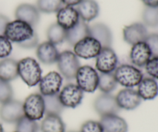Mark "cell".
<instances>
[{
  "instance_id": "9c48e42d",
  "label": "cell",
  "mask_w": 158,
  "mask_h": 132,
  "mask_svg": "<svg viewBox=\"0 0 158 132\" xmlns=\"http://www.w3.org/2000/svg\"><path fill=\"white\" fill-rule=\"evenodd\" d=\"M83 93L77 84L69 83L60 90L58 95L64 108H76L82 103Z\"/></svg>"
},
{
  "instance_id": "cb8c5ba5",
  "label": "cell",
  "mask_w": 158,
  "mask_h": 132,
  "mask_svg": "<svg viewBox=\"0 0 158 132\" xmlns=\"http://www.w3.org/2000/svg\"><path fill=\"white\" fill-rule=\"evenodd\" d=\"M18 77V62L11 58L2 59L0 61V80L10 82Z\"/></svg>"
},
{
  "instance_id": "f546056e",
  "label": "cell",
  "mask_w": 158,
  "mask_h": 132,
  "mask_svg": "<svg viewBox=\"0 0 158 132\" xmlns=\"http://www.w3.org/2000/svg\"><path fill=\"white\" fill-rule=\"evenodd\" d=\"M143 23L150 27L158 26V7H146L142 14Z\"/></svg>"
},
{
  "instance_id": "60d3db41",
  "label": "cell",
  "mask_w": 158,
  "mask_h": 132,
  "mask_svg": "<svg viewBox=\"0 0 158 132\" xmlns=\"http://www.w3.org/2000/svg\"><path fill=\"white\" fill-rule=\"evenodd\" d=\"M0 132H4V129H3V127L1 123H0Z\"/></svg>"
},
{
  "instance_id": "4dcf8cb0",
  "label": "cell",
  "mask_w": 158,
  "mask_h": 132,
  "mask_svg": "<svg viewBox=\"0 0 158 132\" xmlns=\"http://www.w3.org/2000/svg\"><path fill=\"white\" fill-rule=\"evenodd\" d=\"M39 125L35 121L23 117L15 123L16 132H38Z\"/></svg>"
},
{
  "instance_id": "30bf717a",
  "label": "cell",
  "mask_w": 158,
  "mask_h": 132,
  "mask_svg": "<svg viewBox=\"0 0 158 132\" xmlns=\"http://www.w3.org/2000/svg\"><path fill=\"white\" fill-rule=\"evenodd\" d=\"M63 84V77L61 74L56 71L48 73L44 77H42L39 88L41 95L49 96L58 94L61 90Z\"/></svg>"
},
{
  "instance_id": "ab89813d",
  "label": "cell",
  "mask_w": 158,
  "mask_h": 132,
  "mask_svg": "<svg viewBox=\"0 0 158 132\" xmlns=\"http://www.w3.org/2000/svg\"><path fill=\"white\" fill-rule=\"evenodd\" d=\"M82 0H63V5L66 6H77V5L80 4Z\"/></svg>"
},
{
  "instance_id": "7bdbcfd3",
  "label": "cell",
  "mask_w": 158,
  "mask_h": 132,
  "mask_svg": "<svg viewBox=\"0 0 158 132\" xmlns=\"http://www.w3.org/2000/svg\"><path fill=\"white\" fill-rule=\"evenodd\" d=\"M14 132H16V131H14Z\"/></svg>"
},
{
  "instance_id": "7402d4cb",
  "label": "cell",
  "mask_w": 158,
  "mask_h": 132,
  "mask_svg": "<svg viewBox=\"0 0 158 132\" xmlns=\"http://www.w3.org/2000/svg\"><path fill=\"white\" fill-rule=\"evenodd\" d=\"M76 9L78 12L80 18L86 23L97 18L100 12L99 5L95 0H82L81 2L77 6Z\"/></svg>"
},
{
  "instance_id": "2e32d148",
  "label": "cell",
  "mask_w": 158,
  "mask_h": 132,
  "mask_svg": "<svg viewBox=\"0 0 158 132\" xmlns=\"http://www.w3.org/2000/svg\"><path fill=\"white\" fill-rule=\"evenodd\" d=\"M15 16L16 19L26 22L33 28L38 25L40 19V11L36 6L28 3H23L16 8Z\"/></svg>"
},
{
  "instance_id": "484cf974",
  "label": "cell",
  "mask_w": 158,
  "mask_h": 132,
  "mask_svg": "<svg viewBox=\"0 0 158 132\" xmlns=\"http://www.w3.org/2000/svg\"><path fill=\"white\" fill-rule=\"evenodd\" d=\"M45 114L46 115H60L64 110L58 94L44 96Z\"/></svg>"
},
{
  "instance_id": "5bb4252c",
  "label": "cell",
  "mask_w": 158,
  "mask_h": 132,
  "mask_svg": "<svg viewBox=\"0 0 158 132\" xmlns=\"http://www.w3.org/2000/svg\"><path fill=\"white\" fill-rule=\"evenodd\" d=\"M148 35L149 34L146 26L140 23H135L126 26L123 29V40L132 46L140 42L146 41Z\"/></svg>"
},
{
  "instance_id": "8d00e7d4",
  "label": "cell",
  "mask_w": 158,
  "mask_h": 132,
  "mask_svg": "<svg viewBox=\"0 0 158 132\" xmlns=\"http://www.w3.org/2000/svg\"><path fill=\"white\" fill-rule=\"evenodd\" d=\"M39 43V37L38 35L36 34V32H35L32 37H31L29 40H26V41L23 42V43L19 44V46H21L22 48H24V49H32V48H35V46L37 47Z\"/></svg>"
},
{
  "instance_id": "d6a6232c",
  "label": "cell",
  "mask_w": 158,
  "mask_h": 132,
  "mask_svg": "<svg viewBox=\"0 0 158 132\" xmlns=\"http://www.w3.org/2000/svg\"><path fill=\"white\" fill-rule=\"evenodd\" d=\"M12 51V43L5 36H0V59L8 58Z\"/></svg>"
},
{
  "instance_id": "9a60e30c",
  "label": "cell",
  "mask_w": 158,
  "mask_h": 132,
  "mask_svg": "<svg viewBox=\"0 0 158 132\" xmlns=\"http://www.w3.org/2000/svg\"><path fill=\"white\" fill-rule=\"evenodd\" d=\"M151 58L152 53L146 42H140L133 45L130 53V60L134 66L143 67Z\"/></svg>"
},
{
  "instance_id": "f1b7e54d",
  "label": "cell",
  "mask_w": 158,
  "mask_h": 132,
  "mask_svg": "<svg viewBox=\"0 0 158 132\" xmlns=\"http://www.w3.org/2000/svg\"><path fill=\"white\" fill-rule=\"evenodd\" d=\"M36 7L43 13H54L63 7V0H37Z\"/></svg>"
},
{
  "instance_id": "836d02e7",
  "label": "cell",
  "mask_w": 158,
  "mask_h": 132,
  "mask_svg": "<svg viewBox=\"0 0 158 132\" xmlns=\"http://www.w3.org/2000/svg\"><path fill=\"white\" fill-rule=\"evenodd\" d=\"M80 132H104V131L100 121H87L82 125Z\"/></svg>"
},
{
  "instance_id": "7a4b0ae2",
  "label": "cell",
  "mask_w": 158,
  "mask_h": 132,
  "mask_svg": "<svg viewBox=\"0 0 158 132\" xmlns=\"http://www.w3.org/2000/svg\"><path fill=\"white\" fill-rule=\"evenodd\" d=\"M117 83L125 88H134L138 86L143 78L142 71L137 66L130 64L118 66L114 72Z\"/></svg>"
},
{
  "instance_id": "603a6c76",
  "label": "cell",
  "mask_w": 158,
  "mask_h": 132,
  "mask_svg": "<svg viewBox=\"0 0 158 132\" xmlns=\"http://www.w3.org/2000/svg\"><path fill=\"white\" fill-rule=\"evenodd\" d=\"M89 36V26L80 19L77 25L66 30V40L69 45L74 46L80 40Z\"/></svg>"
},
{
  "instance_id": "5b68a950",
  "label": "cell",
  "mask_w": 158,
  "mask_h": 132,
  "mask_svg": "<svg viewBox=\"0 0 158 132\" xmlns=\"http://www.w3.org/2000/svg\"><path fill=\"white\" fill-rule=\"evenodd\" d=\"M77 85L86 93H94L98 88L99 74L90 66H80L75 77Z\"/></svg>"
},
{
  "instance_id": "f35d334b",
  "label": "cell",
  "mask_w": 158,
  "mask_h": 132,
  "mask_svg": "<svg viewBox=\"0 0 158 132\" xmlns=\"http://www.w3.org/2000/svg\"><path fill=\"white\" fill-rule=\"evenodd\" d=\"M146 7H158V0H141Z\"/></svg>"
},
{
  "instance_id": "b9f144b4",
  "label": "cell",
  "mask_w": 158,
  "mask_h": 132,
  "mask_svg": "<svg viewBox=\"0 0 158 132\" xmlns=\"http://www.w3.org/2000/svg\"><path fill=\"white\" fill-rule=\"evenodd\" d=\"M68 132H77V131H68Z\"/></svg>"
},
{
  "instance_id": "ac0fdd59",
  "label": "cell",
  "mask_w": 158,
  "mask_h": 132,
  "mask_svg": "<svg viewBox=\"0 0 158 132\" xmlns=\"http://www.w3.org/2000/svg\"><path fill=\"white\" fill-rule=\"evenodd\" d=\"M59 54L60 53L56 45L49 41L43 42L36 47V57L43 64L50 65L56 63Z\"/></svg>"
},
{
  "instance_id": "74e56055",
  "label": "cell",
  "mask_w": 158,
  "mask_h": 132,
  "mask_svg": "<svg viewBox=\"0 0 158 132\" xmlns=\"http://www.w3.org/2000/svg\"><path fill=\"white\" fill-rule=\"evenodd\" d=\"M9 23V18L6 15L0 14V36H4L6 26Z\"/></svg>"
},
{
  "instance_id": "44dd1931",
  "label": "cell",
  "mask_w": 158,
  "mask_h": 132,
  "mask_svg": "<svg viewBox=\"0 0 158 132\" xmlns=\"http://www.w3.org/2000/svg\"><path fill=\"white\" fill-rule=\"evenodd\" d=\"M137 87V91L142 100H151L158 96V83L152 77H143Z\"/></svg>"
},
{
  "instance_id": "ffe728a7",
  "label": "cell",
  "mask_w": 158,
  "mask_h": 132,
  "mask_svg": "<svg viewBox=\"0 0 158 132\" xmlns=\"http://www.w3.org/2000/svg\"><path fill=\"white\" fill-rule=\"evenodd\" d=\"M100 122L104 132H127L128 131L127 121L117 114L101 117Z\"/></svg>"
},
{
  "instance_id": "7c38bea8",
  "label": "cell",
  "mask_w": 158,
  "mask_h": 132,
  "mask_svg": "<svg viewBox=\"0 0 158 132\" xmlns=\"http://www.w3.org/2000/svg\"><path fill=\"white\" fill-rule=\"evenodd\" d=\"M94 108L100 117L117 114L120 110L117 105L116 97L110 94H102L99 95L94 100Z\"/></svg>"
},
{
  "instance_id": "4fadbf2b",
  "label": "cell",
  "mask_w": 158,
  "mask_h": 132,
  "mask_svg": "<svg viewBox=\"0 0 158 132\" xmlns=\"http://www.w3.org/2000/svg\"><path fill=\"white\" fill-rule=\"evenodd\" d=\"M116 100L120 109L133 111L140 106L142 99L137 91L133 88H124L116 96Z\"/></svg>"
},
{
  "instance_id": "6da1fadb",
  "label": "cell",
  "mask_w": 158,
  "mask_h": 132,
  "mask_svg": "<svg viewBox=\"0 0 158 132\" xmlns=\"http://www.w3.org/2000/svg\"><path fill=\"white\" fill-rule=\"evenodd\" d=\"M42 73L40 65L35 59L26 57L18 62V75L27 86L34 87L39 84Z\"/></svg>"
},
{
  "instance_id": "1f68e13d",
  "label": "cell",
  "mask_w": 158,
  "mask_h": 132,
  "mask_svg": "<svg viewBox=\"0 0 158 132\" xmlns=\"http://www.w3.org/2000/svg\"><path fill=\"white\" fill-rule=\"evenodd\" d=\"M12 99H13V89L9 82L0 80V103H6Z\"/></svg>"
},
{
  "instance_id": "8992f818",
  "label": "cell",
  "mask_w": 158,
  "mask_h": 132,
  "mask_svg": "<svg viewBox=\"0 0 158 132\" xmlns=\"http://www.w3.org/2000/svg\"><path fill=\"white\" fill-rule=\"evenodd\" d=\"M24 116L32 121H40L45 114L43 96L40 94H32L23 103Z\"/></svg>"
},
{
  "instance_id": "83f0119b",
  "label": "cell",
  "mask_w": 158,
  "mask_h": 132,
  "mask_svg": "<svg viewBox=\"0 0 158 132\" xmlns=\"http://www.w3.org/2000/svg\"><path fill=\"white\" fill-rule=\"evenodd\" d=\"M114 73L99 74L98 88L103 94H110L117 87Z\"/></svg>"
},
{
  "instance_id": "277c9868",
  "label": "cell",
  "mask_w": 158,
  "mask_h": 132,
  "mask_svg": "<svg viewBox=\"0 0 158 132\" xmlns=\"http://www.w3.org/2000/svg\"><path fill=\"white\" fill-rule=\"evenodd\" d=\"M56 63L59 73L62 77L69 80L75 79L76 74L81 66L77 56L70 50L60 53Z\"/></svg>"
},
{
  "instance_id": "8fae6325",
  "label": "cell",
  "mask_w": 158,
  "mask_h": 132,
  "mask_svg": "<svg viewBox=\"0 0 158 132\" xmlns=\"http://www.w3.org/2000/svg\"><path fill=\"white\" fill-rule=\"evenodd\" d=\"M24 117L23 103L19 100H11L2 104L0 107V118L6 123H16Z\"/></svg>"
},
{
  "instance_id": "ba28073f",
  "label": "cell",
  "mask_w": 158,
  "mask_h": 132,
  "mask_svg": "<svg viewBox=\"0 0 158 132\" xmlns=\"http://www.w3.org/2000/svg\"><path fill=\"white\" fill-rule=\"evenodd\" d=\"M102 49V46L96 39L88 36L76 43L73 46V53L80 58H96Z\"/></svg>"
},
{
  "instance_id": "d6986e66",
  "label": "cell",
  "mask_w": 158,
  "mask_h": 132,
  "mask_svg": "<svg viewBox=\"0 0 158 132\" xmlns=\"http://www.w3.org/2000/svg\"><path fill=\"white\" fill-rule=\"evenodd\" d=\"M89 36L101 44L102 47H110L113 35L110 29L103 23H97L89 26Z\"/></svg>"
},
{
  "instance_id": "3957f363",
  "label": "cell",
  "mask_w": 158,
  "mask_h": 132,
  "mask_svg": "<svg viewBox=\"0 0 158 132\" xmlns=\"http://www.w3.org/2000/svg\"><path fill=\"white\" fill-rule=\"evenodd\" d=\"M33 27L22 20L9 22L5 30L4 36L11 42L17 44L29 40L35 34Z\"/></svg>"
},
{
  "instance_id": "d4e9b609",
  "label": "cell",
  "mask_w": 158,
  "mask_h": 132,
  "mask_svg": "<svg viewBox=\"0 0 158 132\" xmlns=\"http://www.w3.org/2000/svg\"><path fill=\"white\" fill-rule=\"evenodd\" d=\"M40 130L42 132H66V125L60 115H46Z\"/></svg>"
},
{
  "instance_id": "52a82bcc",
  "label": "cell",
  "mask_w": 158,
  "mask_h": 132,
  "mask_svg": "<svg viewBox=\"0 0 158 132\" xmlns=\"http://www.w3.org/2000/svg\"><path fill=\"white\" fill-rule=\"evenodd\" d=\"M118 66V57L111 47H102L96 57V69L100 74L114 73Z\"/></svg>"
},
{
  "instance_id": "4316f807",
  "label": "cell",
  "mask_w": 158,
  "mask_h": 132,
  "mask_svg": "<svg viewBox=\"0 0 158 132\" xmlns=\"http://www.w3.org/2000/svg\"><path fill=\"white\" fill-rule=\"evenodd\" d=\"M48 41L54 45L63 43L66 40V30L57 23L51 25L47 29Z\"/></svg>"
},
{
  "instance_id": "e0dca14e",
  "label": "cell",
  "mask_w": 158,
  "mask_h": 132,
  "mask_svg": "<svg viewBox=\"0 0 158 132\" xmlns=\"http://www.w3.org/2000/svg\"><path fill=\"white\" fill-rule=\"evenodd\" d=\"M80 18L76 8L73 6H63L57 12V24L66 30L71 29L80 21Z\"/></svg>"
},
{
  "instance_id": "e575fe53",
  "label": "cell",
  "mask_w": 158,
  "mask_h": 132,
  "mask_svg": "<svg viewBox=\"0 0 158 132\" xmlns=\"http://www.w3.org/2000/svg\"><path fill=\"white\" fill-rule=\"evenodd\" d=\"M144 67L150 77L158 80V57H152Z\"/></svg>"
},
{
  "instance_id": "d590c367",
  "label": "cell",
  "mask_w": 158,
  "mask_h": 132,
  "mask_svg": "<svg viewBox=\"0 0 158 132\" xmlns=\"http://www.w3.org/2000/svg\"><path fill=\"white\" fill-rule=\"evenodd\" d=\"M145 42L151 49L152 57H158V33L149 34Z\"/></svg>"
}]
</instances>
